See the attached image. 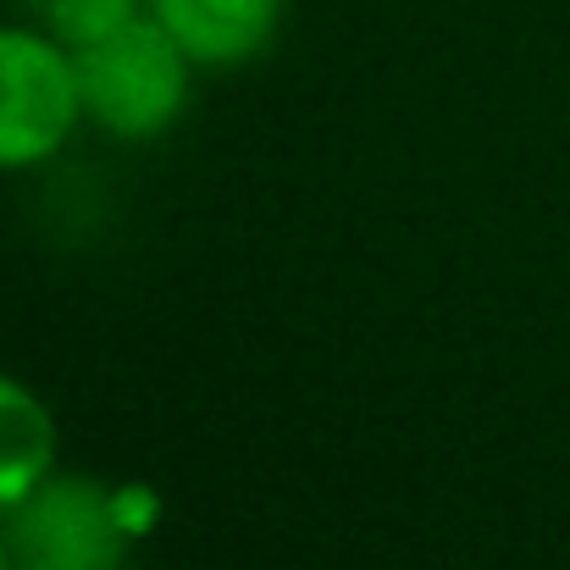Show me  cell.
Returning <instances> with one entry per match:
<instances>
[{
  "label": "cell",
  "mask_w": 570,
  "mask_h": 570,
  "mask_svg": "<svg viewBox=\"0 0 570 570\" xmlns=\"http://www.w3.org/2000/svg\"><path fill=\"white\" fill-rule=\"evenodd\" d=\"M111 504H117V521H122L128 538H145V532H156V521H161V499H156V488H145V482L111 488Z\"/></svg>",
  "instance_id": "cell-7"
},
{
  "label": "cell",
  "mask_w": 570,
  "mask_h": 570,
  "mask_svg": "<svg viewBox=\"0 0 570 570\" xmlns=\"http://www.w3.org/2000/svg\"><path fill=\"white\" fill-rule=\"evenodd\" d=\"M83 111L117 139H156L189 100V56L161 17H134L100 45L72 50Z\"/></svg>",
  "instance_id": "cell-1"
},
{
  "label": "cell",
  "mask_w": 570,
  "mask_h": 570,
  "mask_svg": "<svg viewBox=\"0 0 570 570\" xmlns=\"http://www.w3.org/2000/svg\"><path fill=\"white\" fill-rule=\"evenodd\" d=\"M0 570H11V549H6V532H0Z\"/></svg>",
  "instance_id": "cell-8"
},
{
  "label": "cell",
  "mask_w": 570,
  "mask_h": 570,
  "mask_svg": "<svg viewBox=\"0 0 570 570\" xmlns=\"http://www.w3.org/2000/svg\"><path fill=\"white\" fill-rule=\"evenodd\" d=\"M134 6L139 0H45V17L67 50H83L117 33L122 22H134Z\"/></svg>",
  "instance_id": "cell-6"
},
{
  "label": "cell",
  "mask_w": 570,
  "mask_h": 570,
  "mask_svg": "<svg viewBox=\"0 0 570 570\" xmlns=\"http://www.w3.org/2000/svg\"><path fill=\"white\" fill-rule=\"evenodd\" d=\"M156 17L189 61L233 67L277 33L283 0H156Z\"/></svg>",
  "instance_id": "cell-4"
},
{
  "label": "cell",
  "mask_w": 570,
  "mask_h": 570,
  "mask_svg": "<svg viewBox=\"0 0 570 570\" xmlns=\"http://www.w3.org/2000/svg\"><path fill=\"white\" fill-rule=\"evenodd\" d=\"M56 465V415L45 399L0 372V510L28 499Z\"/></svg>",
  "instance_id": "cell-5"
},
{
  "label": "cell",
  "mask_w": 570,
  "mask_h": 570,
  "mask_svg": "<svg viewBox=\"0 0 570 570\" xmlns=\"http://www.w3.org/2000/svg\"><path fill=\"white\" fill-rule=\"evenodd\" d=\"M6 515V549L11 570H122L128 532L117 521L111 488L89 476H45L28 499H17Z\"/></svg>",
  "instance_id": "cell-2"
},
{
  "label": "cell",
  "mask_w": 570,
  "mask_h": 570,
  "mask_svg": "<svg viewBox=\"0 0 570 570\" xmlns=\"http://www.w3.org/2000/svg\"><path fill=\"white\" fill-rule=\"evenodd\" d=\"M78 67L61 39L0 28V167H33L72 134Z\"/></svg>",
  "instance_id": "cell-3"
}]
</instances>
